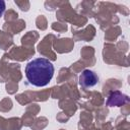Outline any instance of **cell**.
Listing matches in <instances>:
<instances>
[{
	"label": "cell",
	"mask_w": 130,
	"mask_h": 130,
	"mask_svg": "<svg viewBox=\"0 0 130 130\" xmlns=\"http://www.w3.org/2000/svg\"><path fill=\"white\" fill-rule=\"evenodd\" d=\"M54 75V65L46 58H37L25 66V76L28 82L35 86L47 85Z\"/></svg>",
	"instance_id": "cell-1"
},
{
	"label": "cell",
	"mask_w": 130,
	"mask_h": 130,
	"mask_svg": "<svg viewBox=\"0 0 130 130\" xmlns=\"http://www.w3.org/2000/svg\"><path fill=\"white\" fill-rule=\"evenodd\" d=\"M99 82V77L95 74V72L89 70V69H85L81 72V74L79 75V84L81 87L83 88H90L93 87L94 85H96Z\"/></svg>",
	"instance_id": "cell-2"
},
{
	"label": "cell",
	"mask_w": 130,
	"mask_h": 130,
	"mask_svg": "<svg viewBox=\"0 0 130 130\" xmlns=\"http://www.w3.org/2000/svg\"><path fill=\"white\" fill-rule=\"evenodd\" d=\"M128 102V96L119 92V91H115L113 92L110 96H109V100H108V105L109 106H121L123 105L124 103Z\"/></svg>",
	"instance_id": "cell-3"
},
{
	"label": "cell",
	"mask_w": 130,
	"mask_h": 130,
	"mask_svg": "<svg viewBox=\"0 0 130 130\" xmlns=\"http://www.w3.org/2000/svg\"><path fill=\"white\" fill-rule=\"evenodd\" d=\"M4 11H5V2L3 0H0V17L4 13Z\"/></svg>",
	"instance_id": "cell-4"
}]
</instances>
